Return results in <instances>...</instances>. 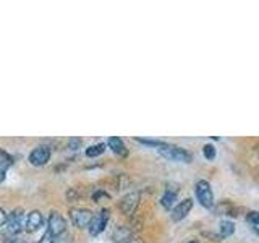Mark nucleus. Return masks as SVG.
<instances>
[{
    "instance_id": "10",
    "label": "nucleus",
    "mask_w": 259,
    "mask_h": 243,
    "mask_svg": "<svg viewBox=\"0 0 259 243\" xmlns=\"http://www.w3.org/2000/svg\"><path fill=\"white\" fill-rule=\"evenodd\" d=\"M42 222H44V219H42V214L39 213V211H31V213L28 214V217H26V230L28 232H34V230H37L40 225H42Z\"/></svg>"
},
{
    "instance_id": "22",
    "label": "nucleus",
    "mask_w": 259,
    "mask_h": 243,
    "mask_svg": "<svg viewBox=\"0 0 259 243\" xmlns=\"http://www.w3.org/2000/svg\"><path fill=\"white\" fill-rule=\"evenodd\" d=\"M54 243H71V238L68 237V235L62 233V235H59V238L54 240Z\"/></svg>"
},
{
    "instance_id": "13",
    "label": "nucleus",
    "mask_w": 259,
    "mask_h": 243,
    "mask_svg": "<svg viewBox=\"0 0 259 243\" xmlns=\"http://www.w3.org/2000/svg\"><path fill=\"white\" fill-rule=\"evenodd\" d=\"M12 164H13V157L8 152H5L4 149H0V182H4L7 169Z\"/></svg>"
},
{
    "instance_id": "14",
    "label": "nucleus",
    "mask_w": 259,
    "mask_h": 243,
    "mask_svg": "<svg viewBox=\"0 0 259 243\" xmlns=\"http://www.w3.org/2000/svg\"><path fill=\"white\" fill-rule=\"evenodd\" d=\"M112 238L117 243H126L128 240H132V232H130L126 227H117L112 233Z\"/></svg>"
},
{
    "instance_id": "11",
    "label": "nucleus",
    "mask_w": 259,
    "mask_h": 243,
    "mask_svg": "<svg viewBox=\"0 0 259 243\" xmlns=\"http://www.w3.org/2000/svg\"><path fill=\"white\" fill-rule=\"evenodd\" d=\"M177 193H178V188H170V186H167L164 196L160 198V205L165 209H172L177 201Z\"/></svg>"
},
{
    "instance_id": "7",
    "label": "nucleus",
    "mask_w": 259,
    "mask_h": 243,
    "mask_svg": "<svg viewBox=\"0 0 259 243\" xmlns=\"http://www.w3.org/2000/svg\"><path fill=\"white\" fill-rule=\"evenodd\" d=\"M51 159V148L49 146H37L29 154V162L32 166H44L46 162Z\"/></svg>"
},
{
    "instance_id": "23",
    "label": "nucleus",
    "mask_w": 259,
    "mask_h": 243,
    "mask_svg": "<svg viewBox=\"0 0 259 243\" xmlns=\"http://www.w3.org/2000/svg\"><path fill=\"white\" fill-rule=\"evenodd\" d=\"M7 224V214H5V211L0 208V227L5 225Z\"/></svg>"
},
{
    "instance_id": "2",
    "label": "nucleus",
    "mask_w": 259,
    "mask_h": 243,
    "mask_svg": "<svg viewBox=\"0 0 259 243\" xmlns=\"http://www.w3.org/2000/svg\"><path fill=\"white\" fill-rule=\"evenodd\" d=\"M196 198L201 202V206H204L207 209L214 206V193H212V188H210L209 182L199 180L196 183Z\"/></svg>"
},
{
    "instance_id": "9",
    "label": "nucleus",
    "mask_w": 259,
    "mask_h": 243,
    "mask_svg": "<svg viewBox=\"0 0 259 243\" xmlns=\"http://www.w3.org/2000/svg\"><path fill=\"white\" fill-rule=\"evenodd\" d=\"M138 202H140V194L138 193H130L123 199L120 201V209L123 214H132L135 213V209L138 208Z\"/></svg>"
},
{
    "instance_id": "3",
    "label": "nucleus",
    "mask_w": 259,
    "mask_h": 243,
    "mask_svg": "<svg viewBox=\"0 0 259 243\" xmlns=\"http://www.w3.org/2000/svg\"><path fill=\"white\" fill-rule=\"evenodd\" d=\"M24 224H26V219H24L23 209H15L10 213V216L7 217V232L10 235H16L23 230Z\"/></svg>"
},
{
    "instance_id": "4",
    "label": "nucleus",
    "mask_w": 259,
    "mask_h": 243,
    "mask_svg": "<svg viewBox=\"0 0 259 243\" xmlns=\"http://www.w3.org/2000/svg\"><path fill=\"white\" fill-rule=\"evenodd\" d=\"M107 221H109V209L99 211L96 216H93L91 222H89V225H88L89 233H91L93 237H97V235L104 232L105 225H107Z\"/></svg>"
},
{
    "instance_id": "19",
    "label": "nucleus",
    "mask_w": 259,
    "mask_h": 243,
    "mask_svg": "<svg viewBox=\"0 0 259 243\" xmlns=\"http://www.w3.org/2000/svg\"><path fill=\"white\" fill-rule=\"evenodd\" d=\"M138 141L143 143V144H148V146H156V148H159V146L162 144V141H156V140H144V138H138Z\"/></svg>"
},
{
    "instance_id": "12",
    "label": "nucleus",
    "mask_w": 259,
    "mask_h": 243,
    "mask_svg": "<svg viewBox=\"0 0 259 243\" xmlns=\"http://www.w3.org/2000/svg\"><path fill=\"white\" fill-rule=\"evenodd\" d=\"M109 146H110V149L113 152L118 154V156H126V154H128L125 143L121 141V138H118V136H110L109 138Z\"/></svg>"
},
{
    "instance_id": "20",
    "label": "nucleus",
    "mask_w": 259,
    "mask_h": 243,
    "mask_svg": "<svg viewBox=\"0 0 259 243\" xmlns=\"http://www.w3.org/2000/svg\"><path fill=\"white\" fill-rule=\"evenodd\" d=\"M36 243H54V237L49 232H46L42 237H40V240H37Z\"/></svg>"
},
{
    "instance_id": "21",
    "label": "nucleus",
    "mask_w": 259,
    "mask_h": 243,
    "mask_svg": "<svg viewBox=\"0 0 259 243\" xmlns=\"http://www.w3.org/2000/svg\"><path fill=\"white\" fill-rule=\"evenodd\" d=\"M79 144H81V140H79V138H71L70 143H68V148H70V149H78V148H79Z\"/></svg>"
},
{
    "instance_id": "17",
    "label": "nucleus",
    "mask_w": 259,
    "mask_h": 243,
    "mask_svg": "<svg viewBox=\"0 0 259 243\" xmlns=\"http://www.w3.org/2000/svg\"><path fill=\"white\" fill-rule=\"evenodd\" d=\"M202 154H204V157L212 160L215 157V148L212 144H204V148H202Z\"/></svg>"
},
{
    "instance_id": "24",
    "label": "nucleus",
    "mask_w": 259,
    "mask_h": 243,
    "mask_svg": "<svg viewBox=\"0 0 259 243\" xmlns=\"http://www.w3.org/2000/svg\"><path fill=\"white\" fill-rule=\"evenodd\" d=\"M8 232H0V243H8Z\"/></svg>"
},
{
    "instance_id": "5",
    "label": "nucleus",
    "mask_w": 259,
    "mask_h": 243,
    "mask_svg": "<svg viewBox=\"0 0 259 243\" xmlns=\"http://www.w3.org/2000/svg\"><path fill=\"white\" fill-rule=\"evenodd\" d=\"M70 217H71V222L75 224L79 229H84V227L89 225L93 219V213L89 209H83V208H73L70 211Z\"/></svg>"
},
{
    "instance_id": "25",
    "label": "nucleus",
    "mask_w": 259,
    "mask_h": 243,
    "mask_svg": "<svg viewBox=\"0 0 259 243\" xmlns=\"http://www.w3.org/2000/svg\"><path fill=\"white\" fill-rule=\"evenodd\" d=\"M10 243H26V241H24V240H18V238H15V240H12Z\"/></svg>"
},
{
    "instance_id": "8",
    "label": "nucleus",
    "mask_w": 259,
    "mask_h": 243,
    "mask_svg": "<svg viewBox=\"0 0 259 243\" xmlns=\"http://www.w3.org/2000/svg\"><path fill=\"white\" fill-rule=\"evenodd\" d=\"M191 208H193V199H191V198H186V199L180 201V202H178V205L174 208V211H172V219H174L175 222L182 221V219H185L186 216L190 214Z\"/></svg>"
},
{
    "instance_id": "1",
    "label": "nucleus",
    "mask_w": 259,
    "mask_h": 243,
    "mask_svg": "<svg viewBox=\"0 0 259 243\" xmlns=\"http://www.w3.org/2000/svg\"><path fill=\"white\" fill-rule=\"evenodd\" d=\"M159 152L170 160H177V162H190L191 160V154L188 151H185L183 148H178V146H174V144L162 143L159 146Z\"/></svg>"
},
{
    "instance_id": "26",
    "label": "nucleus",
    "mask_w": 259,
    "mask_h": 243,
    "mask_svg": "<svg viewBox=\"0 0 259 243\" xmlns=\"http://www.w3.org/2000/svg\"><path fill=\"white\" fill-rule=\"evenodd\" d=\"M188 243H199V241H196V240H191V241H188Z\"/></svg>"
},
{
    "instance_id": "18",
    "label": "nucleus",
    "mask_w": 259,
    "mask_h": 243,
    "mask_svg": "<svg viewBox=\"0 0 259 243\" xmlns=\"http://www.w3.org/2000/svg\"><path fill=\"white\" fill-rule=\"evenodd\" d=\"M246 219L254 225H259V211H251V213H248Z\"/></svg>"
},
{
    "instance_id": "16",
    "label": "nucleus",
    "mask_w": 259,
    "mask_h": 243,
    "mask_svg": "<svg viewBox=\"0 0 259 243\" xmlns=\"http://www.w3.org/2000/svg\"><path fill=\"white\" fill-rule=\"evenodd\" d=\"M104 149H105L104 143L93 144V146H89V148H86V156L88 157H97V156H101V154L104 152Z\"/></svg>"
},
{
    "instance_id": "6",
    "label": "nucleus",
    "mask_w": 259,
    "mask_h": 243,
    "mask_svg": "<svg viewBox=\"0 0 259 243\" xmlns=\"http://www.w3.org/2000/svg\"><path fill=\"white\" fill-rule=\"evenodd\" d=\"M65 230H67V222H65V219L59 213H52L51 217H49L47 232L51 233L52 237H59V235L65 233Z\"/></svg>"
},
{
    "instance_id": "15",
    "label": "nucleus",
    "mask_w": 259,
    "mask_h": 243,
    "mask_svg": "<svg viewBox=\"0 0 259 243\" xmlns=\"http://www.w3.org/2000/svg\"><path fill=\"white\" fill-rule=\"evenodd\" d=\"M221 229H219V233H221V237H230V235L235 232V225H233V222H230V221H222L221 222Z\"/></svg>"
}]
</instances>
